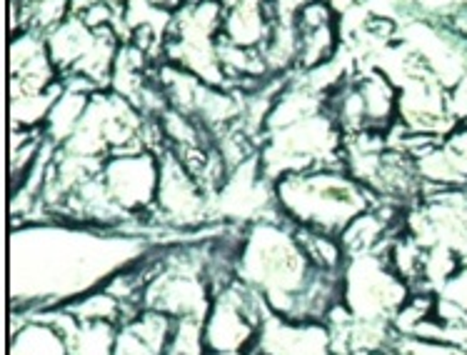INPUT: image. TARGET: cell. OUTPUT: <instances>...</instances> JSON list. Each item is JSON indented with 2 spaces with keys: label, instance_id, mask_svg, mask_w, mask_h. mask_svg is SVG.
<instances>
[{
  "label": "cell",
  "instance_id": "obj_1",
  "mask_svg": "<svg viewBox=\"0 0 467 355\" xmlns=\"http://www.w3.org/2000/svg\"><path fill=\"white\" fill-rule=\"evenodd\" d=\"M143 233L26 223L10 233V303L23 313L70 306L148 256Z\"/></svg>",
  "mask_w": 467,
  "mask_h": 355
},
{
  "label": "cell",
  "instance_id": "obj_2",
  "mask_svg": "<svg viewBox=\"0 0 467 355\" xmlns=\"http://www.w3.org/2000/svg\"><path fill=\"white\" fill-rule=\"evenodd\" d=\"M235 270L273 313L290 320H320L340 303V273L317 268L283 215L258 218L243 231Z\"/></svg>",
  "mask_w": 467,
  "mask_h": 355
},
{
  "label": "cell",
  "instance_id": "obj_3",
  "mask_svg": "<svg viewBox=\"0 0 467 355\" xmlns=\"http://www.w3.org/2000/svg\"><path fill=\"white\" fill-rule=\"evenodd\" d=\"M273 188L277 213L287 223L335 238H340V233L372 205L370 188L340 168L283 175Z\"/></svg>",
  "mask_w": 467,
  "mask_h": 355
},
{
  "label": "cell",
  "instance_id": "obj_4",
  "mask_svg": "<svg viewBox=\"0 0 467 355\" xmlns=\"http://www.w3.org/2000/svg\"><path fill=\"white\" fill-rule=\"evenodd\" d=\"M408 300V286L385 268L372 250L348 256L340 270V303H345L353 320L385 323L398 316Z\"/></svg>",
  "mask_w": 467,
  "mask_h": 355
},
{
  "label": "cell",
  "instance_id": "obj_5",
  "mask_svg": "<svg viewBox=\"0 0 467 355\" xmlns=\"http://www.w3.org/2000/svg\"><path fill=\"white\" fill-rule=\"evenodd\" d=\"M185 250L178 256H172L161 276H155L145 290L143 306L148 310H161L165 316L175 318H191V320H202L208 318L210 300L208 286L202 280V270L192 263L191 258H182Z\"/></svg>",
  "mask_w": 467,
  "mask_h": 355
},
{
  "label": "cell",
  "instance_id": "obj_6",
  "mask_svg": "<svg viewBox=\"0 0 467 355\" xmlns=\"http://www.w3.org/2000/svg\"><path fill=\"white\" fill-rule=\"evenodd\" d=\"M108 198L128 221H135L155 205L161 181V155L140 151L130 155H110L100 168Z\"/></svg>",
  "mask_w": 467,
  "mask_h": 355
},
{
  "label": "cell",
  "instance_id": "obj_7",
  "mask_svg": "<svg viewBox=\"0 0 467 355\" xmlns=\"http://www.w3.org/2000/svg\"><path fill=\"white\" fill-rule=\"evenodd\" d=\"M155 208L162 215V223L172 228H195L210 215V201L205 198L202 183L172 151H162L161 155Z\"/></svg>",
  "mask_w": 467,
  "mask_h": 355
},
{
  "label": "cell",
  "instance_id": "obj_8",
  "mask_svg": "<svg viewBox=\"0 0 467 355\" xmlns=\"http://www.w3.org/2000/svg\"><path fill=\"white\" fill-rule=\"evenodd\" d=\"M255 348L267 355H333V330L317 320H290L270 313L260 326Z\"/></svg>",
  "mask_w": 467,
  "mask_h": 355
},
{
  "label": "cell",
  "instance_id": "obj_9",
  "mask_svg": "<svg viewBox=\"0 0 467 355\" xmlns=\"http://www.w3.org/2000/svg\"><path fill=\"white\" fill-rule=\"evenodd\" d=\"M175 318L161 310H140L118 326L113 355H162L172 336Z\"/></svg>",
  "mask_w": 467,
  "mask_h": 355
},
{
  "label": "cell",
  "instance_id": "obj_10",
  "mask_svg": "<svg viewBox=\"0 0 467 355\" xmlns=\"http://www.w3.org/2000/svg\"><path fill=\"white\" fill-rule=\"evenodd\" d=\"M98 30L88 28L80 16H67L57 28H53L46 36V46L53 63H56L57 73L67 76L73 73L83 60L90 56V50L96 48Z\"/></svg>",
  "mask_w": 467,
  "mask_h": 355
},
{
  "label": "cell",
  "instance_id": "obj_11",
  "mask_svg": "<svg viewBox=\"0 0 467 355\" xmlns=\"http://www.w3.org/2000/svg\"><path fill=\"white\" fill-rule=\"evenodd\" d=\"M355 86L360 90L368 116V131L388 135L392 125L398 123V86L392 83L385 70L375 68L360 78H355Z\"/></svg>",
  "mask_w": 467,
  "mask_h": 355
},
{
  "label": "cell",
  "instance_id": "obj_12",
  "mask_svg": "<svg viewBox=\"0 0 467 355\" xmlns=\"http://www.w3.org/2000/svg\"><path fill=\"white\" fill-rule=\"evenodd\" d=\"M10 355H70L66 336L46 318L28 313L26 323L13 333Z\"/></svg>",
  "mask_w": 467,
  "mask_h": 355
},
{
  "label": "cell",
  "instance_id": "obj_13",
  "mask_svg": "<svg viewBox=\"0 0 467 355\" xmlns=\"http://www.w3.org/2000/svg\"><path fill=\"white\" fill-rule=\"evenodd\" d=\"M88 103H90L88 93L63 90V96L57 98L56 106L50 110L48 120L43 125V135L48 138L50 143H56L60 148L78 131V125H80V120L86 116Z\"/></svg>",
  "mask_w": 467,
  "mask_h": 355
},
{
  "label": "cell",
  "instance_id": "obj_14",
  "mask_svg": "<svg viewBox=\"0 0 467 355\" xmlns=\"http://www.w3.org/2000/svg\"><path fill=\"white\" fill-rule=\"evenodd\" d=\"M128 303H123L120 298H115L110 290H93L88 296L78 298L70 306H66V310L70 316H76L80 323H98V320H105V323H115V326H123L125 320H130V313L125 310Z\"/></svg>",
  "mask_w": 467,
  "mask_h": 355
},
{
  "label": "cell",
  "instance_id": "obj_15",
  "mask_svg": "<svg viewBox=\"0 0 467 355\" xmlns=\"http://www.w3.org/2000/svg\"><path fill=\"white\" fill-rule=\"evenodd\" d=\"M385 225L388 223L382 221L380 215H375V213H363V215H358L343 233H340V245L348 256H358V253H370L375 245H378V240L385 235Z\"/></svg>",
  "mask_w": 467,
  "mask_h": 355
},
{
  "label": "cell",
  "instance_id": "obj_16",
  "mask_svg": "<svg viewBox=\"0 0 467 355\" xmlns=\"http://www.w3.org/2000/svg\"><path fill=\"white\" fill-rule=\"evenodd\" d=\"M440 300H448L455 308H460L462 313H467V260L460 263V268L440 288Z\"/></svg>",
  "mask_w": 467,
  "mask_h": 355
},
{
  "label": "cell",
  "instance_id": "obj_17",
  "mask_svg": "<svg viewBox=\"0 0 467 355\" xmlns=\"http://www.w3.org/2000/svg\"><path fill=\"white\" fill-rule=\"evenodd\" d=\"M245 355H267V353H263V350H260V348H250L248 353Z\"/></svg>",
  "mask_w": 467,
  "mask_h": 355
}]
</instances>
